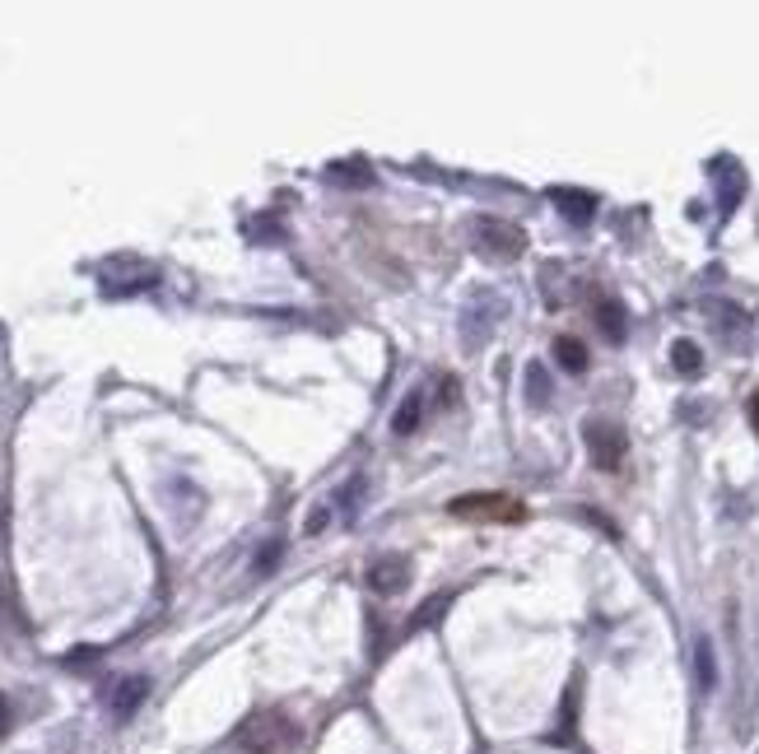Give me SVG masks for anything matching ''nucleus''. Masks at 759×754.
I'll list each match as a JSON object with an SVG mask.
<instances>
[{
    "label": "nucleus",
    "instance_id": "12",
    "mask_svg": "<svg viewBox=\"0 0 759 754\" xmlns=\"http://www.w3.org/2000/svg\"><path fill=\"white\" fill-rule=\"evenodd\" d=\"M527 401H531V405H545V401H550V377H545L541 364L527 368Z\"/></svg>",
    "mask_w": 759,
    "mask_h": 754
},
{
    "label": "nucleus",
    "instance_id": "3",
    "mask_svg": "<svg viewBox=\"0 0 759 754\" xmlns=\"http://www.w3.org/2000/svg\"><path fill=\"white\" fill-rule=\"evenodd\" d=\"M452 517H466V522H522L527 512L517 499H503V494H461L452 499Z\"/></svg>",
    "mask_w": 759,
    "mask_h": 754
},
{
    "label": "nucleus",
    "instance_id": "8",
    "mask_svg": "<svg viewBox=\"0 0 759 754\" xmlns=\"http://www.w3.org/2000/svg\"><path fill=\"white\" fill-rule=\"evenodd\" d=\"M550 201L564 210V219H569V224H587V219H592V210H597V201H592V196H583V191H569V187H555V191H550Z\"/></svg>",
    "mask_w": 759,
    "mask_h": 754
},
{
    "label": "nucleus",
    "instance_id": "9",
    "mask_svg": "<svg viewBox=\"0 0 759 754\" xmlns=\"http://www.w3.org/2000/svg\"><path fill=\"white\" fill-rule=\"evenodd\" d=\"M597 322H601V336H606V340H620L624 336V308L615 303V298L597 294Z\"/></svg>",
    "mask_w": 759,
    "mask_h": 754
},
{
    "label": "nucleus",
    "instance_id": "14",
    "mask_svg": "<svg viewBox=\"0 0 759 754\" xmlns=\"http://www.w3.org/2000/svg\"><path fill=\"white\" fill-rule=\"evenodd\" d=\"M713 680H718V671H713V647L699 643V689H713Z\"/></svg>",
    "mask_w": 759,
    "mask_h": 754
},
{
    "label": "nucleus",
    "instance_id": "4",
    "mask_svg": "<svg viewBox=\"0 0 759 754\" xmlns=\"http://www.w3.org/2000/svg\"><path fill=\"white\" fill-rule=\"evenodd\" d=\"M624 433L615 429V424H587V452H592V461H597V471H620V461H624Z\"/></svg>",
    "mask_w": 759,
    "mask_h": 754
},
{
    "label": "nucleus",
    "instance_id": "11",
    "mask_svg": "<svg viewBox=\"0 0 759 754\" xmlns=\"http://www.w3.org/2000/svg\"><path fill=\"white\" fill-rule=\"evenodd\" d=\"M671 359H676V373H685V377H694L704 368V354H699L694 340H676V345H671Z\"/></svg>",
    "mask_w": 759,
    "mask_h": 754
},
{
    "label": "nucleus",
    "instance_id": "2",
    "mask_svg": "<svg viewBox=\"0 0 759 754\" xmlns=\"http://www.w3.org/2000/svg\"><path fill=\"white\" fill-rule=\"evenodd\" d=\"M471 243H475V252L489 256V261H517L522 247H527V233L517 229V224H508V219H475Z\"/></svg>",
    "mask_w": 759,
    "mask_h": 754
},
{
    "label": "nucleus",
    "instance_id": "15",
    "mask_svg": "<svg viewBox=\"0 0 759 754\" xmlns=\"http://www.w3.org/2000/svg\"><path fill=\"white\" fill-rule=\"evenodd\" d=\"M10 727H14V708H10V699L0 694V736H10Z\"/></svg>",
    "mask_w": 759,
    "mask_h": 754
},
{
    "label": "nucleus",
    "instance_id": "10",
    "mask_svg": "<svg viewBox=\"0 0 759 754\" xmlns=\"http://www.w3.org/2000/svg\"><path fill=\"white\" fill-rule=\"evenodd\" d=\"M555 359H559V364H564V373H583V368H587V350H583V340L559 336V340H555Z\"/></svg>",
    "mask_w": 759,
    "mask_h": 754
},
{
    "label": "nucleus",
    "instance_id": "17",
    "mask_svg": "<svg viewBox=\"0 0 759 754\" xmlns=\"http://www.w3.org/2000/svg\"><path fill=\"white\" fill-rule=\"evenodd\" d=\"M750 424H755V433H759V396L750 401Z\"/></svg>",
    "mask_w": 759,
    "mask_h": 754
},
{
    "label": "nucleus",
    "instance_id": "1",
    "mask_svg": "<svg viewBox=\"0 0 759 754\" xmlns=\"http://www.w3.org/2000/svg\"><path fill=\"white\" fill-rule=\"evenodd\" d=\"M294 745H299V727L285 713H275V708L252 713L243 727L233 731V750H243V754H285Z\"/></svg>",
    "mask_w": 759,
    "mask_h": 754
},
{
    "label": "nucleus",
    "instance_id": "16",
    "mask_svg": "<svg viewBox=\"0 0 759 754\" xmlns=\"http://www.w3.org/2000/svg\"><path fill=\"white\" fill-rule=\"evenodd\" d=\"M326 522H331V512H312V517H308V531H322Z\"/></svg>",
    "mask_w": 759,
    "mask_h": 754
},
{
    "label": "nucleus",
    "instance_id": "5",
    "mask_svg": "<svg viewBox=\"0 0 759 754\" xmlns=\"http://www.w3.org/2000/svg\"><path fill=\"white\" fill-rule=\"evenodd\" d=\"M406 582H410V564L401 554H382V559H373V568H368V587L382 596L406 592Z\"/></svg>",
    "mask_w": 759,
    "mask_h": 754
},
{
    "label": "nucleus",
    "instance_id": "6",
    "mask_svg": "<svg viewBox=\"0 0 759 754\" xmlns=\"http://www.w3.org/2000/svg\"><path fill=\"white\" fill-rule=\"evenodd\" d=\"M145 694H150V680H145V675H122V680L112 685V694H108L112 717H117V722L136 717V708L145 703Z\"/></svg>",
    "mask_w": 759,
    "mask_h": 754
},
{
    "label": "nucleus",
    "instance_id": "7",
    "mask_svg": "<svg viewBox=\"0 0 759 754\" xmlns=\"http://www.w3.org/2000/svg\"><path fill=\"white\" fill-rule=\"evenodd\" d=\"M420 419H424V391H406L401 405L392 410V433L396 438H410V433L420 429Z\"/></svg>",
    "mask_w": 759,
    "mask_h": 754
},
{
    "label": "nucleus",
    "instance_id": "13",
    "mask_svg": "<svg viewBox=\"0 0 759 754\" xmlns=\"http://www.w3.org/2000/svg\"><path fill=\"white\" fill-rule=\"evenodd\" d=\"M280 554H285V545H280V540H266V550L257 554V564H252V573H271V568L280 564Z\"/></svg>",
    "mask_w": 759,
    "mask_h": 754
}]
</instances>
